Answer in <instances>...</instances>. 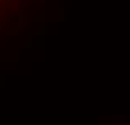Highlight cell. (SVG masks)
<instances>
[{
    "instance_id": "6da1fadb",
    "label": "cell",
    "mask_w": 130,
    "mask_h": 125,
    "mask_svg": "<svg viewBox=\"0 0 130 125\" xmlns=\"http://www.w3.org/2000/svg\"><path fill=\"white\" fill-rule=\"evenodd\" d=\"M10 0H0V4H8Z\"/></svg>"
}]
</instances>
